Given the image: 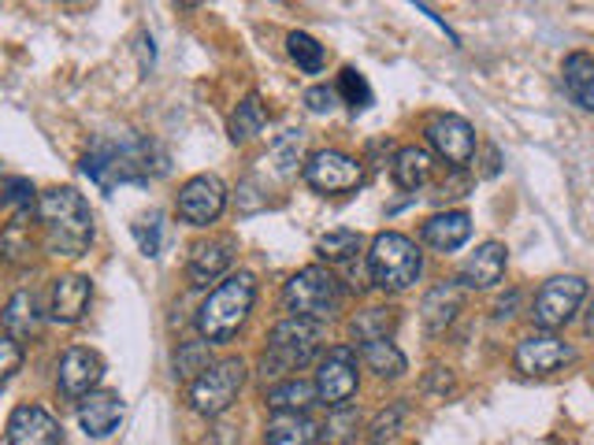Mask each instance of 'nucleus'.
Listing matches in <instances>:
<instances>
[{
    "mask_svg": "<svg viewBox=\"0 0 594 445\" xmlns=\"http://www.w3.org/2000/svg\"><path fill=\"white\" fill-rule=\"evenodd\" d=\"M152 145L135 134H112V138H97L82 160V171L90 182L105 194H112L123 182H149L152 175Z\"/></svg>",
    "mask_w": 594,
    "mask_h": 445,
    "instance_id": "1",
    "label": "nucleus"
},
{
    "mask_svg": "<svg viewBox=\"0 0 594 445\" xmlns=\"http://www.w3.org/2000/svg\"><path fill=\"white\" fill-rule=\"evenodd\" d=\"M38 219L46 230V249L52 256H82L93 241V216L82 194L71 186H57L38 200Z\"/></svg>",
    "mask_w": 594,
    "mask_h": 445,
    "instance_id": "2",
    "label": "nucleus"
},
{
    "mask_svg": "<svg viewBox=\"0 0 594 445\" xmlns=\"http://www.w3.org/2000/svg\"><path fill=\"white\" fill-rule=\"evenodd\" d=\"M253 300H257V278L249 271L224 278V283L205 297V305L197 308V334H201L208 345L230 342L241 330V323L249 319Z\"/></svg>",
    "mask_w": 594,
    "mask_h": 445,
    "instance_id": "3",
    "label": "nucleus"
},
{
    "mask_svg": "<svg viewBox=\"0 0 594 445\" xmlns=\"http://www.w3.org/2000/svg\"><path fill=\"white\" fill-rule=\"evenodd\" d=\"M324 345V327L313 319H283L275 323L268 334V349L260 356V375L264 378H283L297 372V367L313 364Z\"/></svg>",
    "mask_w": 594,
    "mask_h": 445,
    "instance_id": "4",
    "label": "nucleus"
},
{
    "mask_svg": "<svg viewBox=\"0 0 594 445\" xmlns=\"http://www.w3.org/2000/svg\"><path fill=\"white\" fill-rule=\"evenodd\" d=\"M424 271V253L409 234L387 230L368 249V275L383 294H405Z\"/></svg>",
    "mask_w": 594,
    "mask_h": 445,
    "instance_id": "5",
    "label": "nucleus"
},
{
    "mask_svg": "<svg viewBox=\"0 0 594 445\" xmlns=\"http://www.w3.org/2000/svg\"><path fill=\"white\" fill-rule=\"evenodd\" d=\"M283 305L294 319H313L324 323L343 308V283L331 267H301L290 283L283 286Z\"/></svg>",
    "mask_w": 594,
    "mask_h": 445,
    "instance_id": "6",
    "label": "nucleus"
},
{
    "mask_svg": "<svg viewBox=\"0 0 594 445\" xmlns=\"http://www.w3.org/2000/svg\"><path fill=\"white\" fill-rule=\"evenodd\" d=\"M246 386V364L238 356L216 360L208 372H201L190 386V405L197 416H224V412L238 400V389Z\"/></svg>",
    "mask_w": 594,
    "mask_h": 445,
    "instance_id": "7",
    "label": "nucleus"
},
{
    "mask_svg": "<svg viewBox=\"0 0 594 445\" xmlns=\"http://www.w3.org/2000/svg\"><path fill=\"white\" fill-rule=\"evenodd\" d=\"M360 372H357V349L354 345H335L316 367V400L327 408H346L349 397L357 394Z\"/></svg>",
    "mask_w": 594,
    "mask_h": 445,
    "instance_id": "8",
    "label": "nucleus"
},
{
    "mask_svg": "<svg viewBox=\"0 0 594 445\" xmlns=\"http://www.w3.org/2000/svg\"><path fill=\"white\" fill-rule=\"evenodd\" d=\"M583 297H587V283H583L580 275H557V278H550V283L538 289L535 308H532L535 327H543V330H550V334H554L557 327H565V323L580 312Z\"/></svg>",
    "mask_w": 594,
    "mask_h": 445,
    "instance_id": "9",
    "label": "nucleus"
},
{
    "mask_svg": "<svg viewBox=\"0 0 594 445\" xmlns=\"http://www.w3.org/2000/svg\"><path fill=\"white\" fill-rule=\"evenodd\" d=\"M305 182H309L316 194H349V189H357L365 182V167L349 152L324 149L309 156V164H305Z\"/></svg>",
    "mask_w": 594,
    "mask_h": 445,
    "instance_id": "10",
    "label": "nucleus"
},
{
    "mask_svg": "<svg viewBox=\"0 0 594 445\" xmlns=\"http://www.w3.org/2000/svg\"><path fill=\"white\" fill-rule=\"evenodd\" d=\"M175 208H179L182 222H190V227H208V222H216L219 211L227 208V186L219 182L216 175H194L190 182L179 189Z\"/></svg>",
    "mask_w": 594,
    "mask_h": 445,
    "instance_id": "11",
    "label": "nucleus"
},
{
    "mask_svg": "<svg viewBox=\"0 0 594 445\" xmlns=\"http://www.w3.org/2000/svg\"><path fill=\"white\" fill-rule=\"evenodd\" d=\"M424 134H427V141H432V149L443 156L454 171L468 167L472 156H476V127L461 116H435L427 122Z\"/></svg>",
    "mask_w": 594,
    "mask_h": 445,
    "instance_id": "12",
    "label": "nucleus"
},
{
    "mask_svg": "<svg viewBox=\"0 0 594 445\" xmlns=\"http://www.w3.org/2000/svg\"><path fill=\"white\" fill-rule=\"evenodd\" d=\"M513 360L524 375H550V372H557V367L576 360V349H572L568 342H561L557 334L535 330V334H527V338H521Z\"/></svg>",
    "mask_w": 594,
    "mask_h": 445,
    "instance_id": "13",
    "label": "nucleus"
},
{
    "mask_svg": "<svg viewBox=\"0 0 594 445\" xmlns=\"http://www.w3.org/2000/svg\"><path fill=\"white\" fill-rule=\"evenodd\" d=\"M505 264H509V249L502 241H483L476 253L468 256L465 267L457 271L461 289H491L502 283Z\"/></svg>",
    "mask_w": 594,
    "mask_h": 445,
    "instance_id": "14",
    "label": "nucleus"
},
{
    "mask_svg": "<svg viewBox=\"0 0 594 445\" xmlns=\"http://www.w3.org/2000/svg\"><path fill=\"white\" fill-rule=\"evenodd\" d=\"M101 375H105V360L97 356L93 349H68L63 353V360L57 367V378H60V389L68 397H86V394H93V386L101 383Z\"/></svg>",
    "mask_w": 594,
    "mask_h": 445,
    "instance_id": "15",
    "label": "nucleus"
},
{
    "mask_svg": "<svg viewBox=\"0 0 594 445\" xmlns=\"http://www.w3.org/2000/svg\"><path fill=\"white\" fill-rule=\"evenodd\" d=\"M4 434L8 445H60V423L38 405H19Z\"/></svg>",
    "mask_w": 594,
    "mask_h": 445,
    "instance_id": "16",
    "label": "nucleus"
},
{
    "mask_svg": "<svg viewBox=\"0 0 594 445\" xmlns=\"http://www.w3.org/2000/svg\"><path fill=\"white\" fill-rule=\"evenodd\" d=\"M93 300V283L86 275H63L52 283L49 294V316L57 323H79Z\"/></svg>",
    "mask_w": 594,
    "mask_h": 445,
    "instance_id": "17",
    "label": "nucleus"
},
{
    "mask_svg": "<svg viewBox=\"0 0 594 445\" xmlns=\"http://www.w3.org/2000/svg\"><path fill=\"white\" fill-rule=\"evenodd\" d=\"M230 260H235V238L197 241L194 249H190V264H186V275H190L194 286H208V283H216V278L227 271Z\"/></svg>",
    "mask_w": 594,
    "mask_h": 445,
    "instance_id": "18",
    "label": "nucleus"
},
{
    "mask_svg": "<svg viewBox=\"0 0 594 445\" xmlns=\"http://www.w3.org/2000/svg\"><path fill=\"white\" fill-rule=\"evenodd\" d=\"M123 419V400L112 389H93L79 400V423L90 438H108Z\"/></svg>",
    "mask_w": 594,
    "mask_h": 445,
    "instance_id": "19",
    "label": "nucleus"
},
{
    "mask_svg": "<svg viewBox=\"0 0 594 445\" xmlns=\"http://www.w3.org/2000/svg\"><path fill=\"white\" fill-rule=\"evenodd\" d=\"M41 300L34 289H19V294L8 300L4 316H0V323H4V338H12L16 345H27L34 342L41 334Z\"/></svg>",
    "mask_w": 594,
    "mask_h": 445,
    "instance_id": "20",
    "label": "nucleus"
},
{
    "mask_svg": "<svg viewBox=\"0 0 594 445\" xmlns=\"http://www.w3.org/2000/svg\"><path fill=\"white\" fill-rule=\"evenodd\" d=\"M420 238L432 245L435 253H457L461 245L472 238V216L468 211H438L424 222Z\"/></svg>",
    "mask_w": 594,
    "mask_h": 445,
    "instance_id": "21",
    "label": "nucleus"
},
{
    "mask_svg": "<svg viewBox=\"0 0 594 445\" xmlns=\"http://www.w3.org/2000/svg\"><path fill=\"white\" fill-rule=\"evenodd\" d=\"M561 86L572 105L583 111H594V56L591 52H568L561 63Z\"/></svg>",
    "mask_w": 594,
    "mask_h": 445,
    "instance_id": "22",
    "label": "nucleus"
},
{
    "mask_svg": "<svg viewBox=\"0 0 594 445\" xmlns=\"http://www.w3.org/2000/svg\"><path fill=\"white\" fill-rule=\"evenodd\" d=\"M461 312V286L457 283H438L420 300V319L427 334H443Z\"/></svg>",
    "mask_w": 594,
    "mask_h": 445,
    "instance_id": "23",
    "label": "nucleus"
},
{
    "mask_svg": "<svg viewBox=\"0 0 594 445\" xmlns=\"http://www.w3.org/2000/svg\"><path fill=\"white\" fill-rule=\"evenodd\" d=\"M320 438V423H313L305 412H275L264 427L268 445H316Z\"/></svg>",
    "mask_w": 594,
    "mask_h": 445,
    "instance_id": "24",
    "label": "nucleus"
},
{
    "mask_svg": "<svg viewBox=\"0 0 594 445\" xmlns=\"http://www.w3.org/2000/svg\"><path fill=\"white\" fill-rule=\"evenodd\" d=\"M432 152L420 149V145H405L394 156V182L402 189H420L427 186V178H432Z\"/></svg>",
    "mask_w": 594,
    "mask_h": 445,
    "instance_id": "25",
    "label": "nucleus"
},
{
    "mask_svg": "<svg viewBox=\"0 0 594 445\" xmlns=\"http://www.w3.org/2000/svg\"><path fill=\"white\" fill-rule=\"evenodd\" d=\"M398 330V308H365L357 312V319L349 323V334L368 345V342H390V334Z\"/></svg>",
    "mask_w": 594,
    "mask_h": 445,
    "instance_id": "26",
    "label": "nucleus"
},
{
    "mask_svg": "<svg viewBox=\"0 0 594 445\" xmlns=\"http://www.w3.org/2000/svg\"><path fill=\"white\" fill-rule=\"evenodd\" d=\"M264 400L275 412H305L316 400V386L305 383V378H283V383L268 386Z\"/></svg>",
    "mask_w": 594,
    "mask_h": 445,
    "instance_id": "27",
    "label": "nucleus"
},
{
    "mask_svg": "<svg viewBox=\"0 0 594 445\" xmlns=\"http://www.w3.org/2000/svg\"><path fill=\"white\" fill-rule=\"evenodd\" d=\"M360 245H365V238H360L357 230H331L316 241V253H320V260L327 264H354L360 256Z\"/></svg>",
    "mask_w": 594,
    "mask_h": 445,
    "instance_id": "28",
    "label": "nucleus"
},
{
    "mask_svg": "<svg viewBox=\"0 0 594 445\" xmlns=\"http://www.w3.org/2000/svg\"><path fill=\"white\" fill-rule=\"evenodd\" d=\"M360 356H365V364L376 375H383V378H398V375H405V367H409V364H405V353L394 342H368V345H360Z\"/></svg>",
    "mask_w": 594,
    "mask_h": 445,
    "instance_id": "29",
    "label": "nucleus"
},
{
    "mask_svg": "<svg viewBox=\"0 0 594 445\" xmlns=\"http://www.w3.org/2000/svg\"><path fill=\"white\" fill-rule=\"evenodd\" d=\"M264 122H268V111H264L260 97H246L235 108V116H230V141L257 138V134L264 130Z\"/></svg>",
    "mask_w": 594,
    "mask_h": 445,
    "instance_id": "30",
    "label": "nucleus"
},
{
    "mask_svg": "<svg viewBox=\"0 0 594 445\" xmlns=\"http://www.w3.org/2000/svg\"><path fill=\"white\" fill-rule=\"evenodd\" d=\"M286 49H290L294 63L301 67L305 75H320V71H324V63H327V52H324V44L313 38V33H305V30H294L290 38H286Z\"/></svg>",
    "mask_w": 594,
    "mask_h": 445,
    "instance_id": "31",
    "label": "nucleus"
},
{
    "mask_svg": "<svg viewBox=\"0 0 594 445\" xmlns=\"http://www.w3.org/2000/svg\"><path fill=\"white\" fill-rule=\"evenodd\" d=\"M0 256L12 264H27L34 256V234L27 227V211L16 222H8V230L0 234Z\"/></svg>",
    "mask_w": 594,
    "mask_h": 445,
    "instance_id": "32",
    "label": "nucleus"
},
{
    "mask_svg": "<svg viewBox=\"0 0 594 445\" xmlns=\"http://www.w3.org/2000/svg\"><path fill=\"white\" fill-rule=\"evenodd\" d=\"M212 367V356H208V342H186L179 345V356H175V375L179 378H197L201 372Z\"/></svg>",
    "mask_w": 594,
    "mask_h": 445,
    "instance_id": "33",
    "label": "nucleus"
},
{
    "mask_svg": "<svg viewBox=\"0 0 594 445\" xmlns=\"http://www.w3.org/2000/svg\"><path fill=\"white\" fill-rule=\"evenodd\" d=\"M305 156V130H286L279 141L271 145V160L283 175H290Z\"/></svg>",
    "mask_w": 594,
    "mask_h": 445,
    "instance_id": "34",
    "label": "nucleus"
},
{
    "mask_svg": "<svg viewBox=\"0 0 594 445\" xmlns=\"http://www.w3.org/2000/svg\"><path fill=\"white\" fill-rule=\"evenodd\" d=\"M405 412H409V405H405V400H394L390 408H383L379 416L368 423V442H372V445H387L394 434H398Z\"/></svg>",
    "mask_w": 594,
    "mask_h": 445,
    "instance_id": "35",
    "label": "nucleus"
},
{
    "mask_svg": "<svg viewBox=\"0 0 594 445\" xmlns=\"http://www.w3.org/2000/svg\"><path fill=\"white\" fill-rule=\"evenodd\" d=\"M338 93L346 97L349 108H368L372 105V86L357 67H343V75H338Z\"/></svg>",
    "mask_w": 594,
    "mask_h": 445,
    "instance_id": "36",
    "label": "nucleus"
},
{
    "mask_svg": "<svg viewBox=\"0 0 594 445\" xmlns=\"http://www.w3.org/2000/svg\"><path fill=\"white\" fill-rule=\"evenodd\" d=\"M135 238H138L141 253H146V256L160 253V216H157V211H152V216H141L135 222Z\"/></svg>",
    "mask_w": 594,
    "mask_h": 445,
    "instance_id": "37",
    "label": "nucleus"
},
{
    "mask_svg": "<svg viewBox=\"0 0 594 445\" xmlns=\"http://www.w3.org/2000/svg\"><path fill=\"white\" fill-rule=\"evenodd\" d=\"M23 367V345H16L12 338H0V383L12 378Z\"/></svg>",
    "mask_w": 594,
    "mask_h": 445,
    "instance_id": "38",
    "label": "nucleus"
},
{
    "mask_svg": "<svg viewBox=\"0 0 594 445\" xmlns=\"http://www.w3.org/2000/svg\"><path fill=\"white\" fill-rule=\"evenodd\" d=\"M357 412L354 408H335V419L331 423H327V431H331V434H327V442H349V438H354V431H349V427H357Z\"/></svg>",
    "mask_w": 594,
    "mask_h": 445,
    "instance_id": "39",
    "label": "nucleus"
},
{
    "mask_svg": "<svg viewBox=\"0 0 594 445\" xmlns=\"http://www.w3.org/2000/svg\"><path fill=\"white\" fill-rule=\"evenodd\" d=\"M4 205H19L23 211H30V205H34V186H30L27 178H16V182H8Z\"/></svg>",
    "mask_w": 594,
    "mask_h": 445,
    "instance_id": "40",
    "label": "nucleus"
},
{
    "mask_svg": "<svg viewBox=\"0 0 594 445\" xmlns=\"http://www.w3.org/2000/svg\"><path fill=\"white\" fill-rule=\"evenodd\" d=\"M335 100H338V89H327V86L305 89V105H309V111H331Z\"/></svg>",
    "mask_w": 594,
    "mask_h": 445,
    "instance_id": "41",
    "label": "nucleus"
},
{
    "mask_svg": "<svg viewBox=\"0 0 594 445\" xmlns=\"http://www.w3.org/2000/svg\"><path fill=\"white\" fill-rule=\"evenodd\" d=\"M587 334H594V305H591V312H587Z\"/></svg>",
    "mask_w": 594,
    "mask_h": 445,
    "instance_id": "42",
    "label": "nucleus"
}]
</instances>
